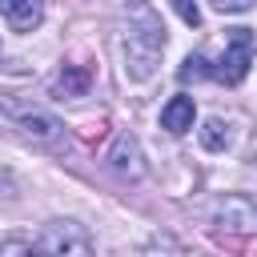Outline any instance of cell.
Returning <instances> with one entry per match:
<instances>
[{"mask_svg":"<svg viewBox=\"0 0 257 257\" xmlns=\"http://www.w3.org/2000/svg\"><path fill=\"white\" fill-rule=\"evenodd\" d=\"M213 225L221 233H257V197L225 193L213 201Z\"/></svg>","mask_w":257,"mask_h":257,"instance_id":"6da1fadb","label":"cell"},{"mask_svg":"<svg viewBox=\"0 0 257 257\" xmlns=\"http://www.w3.org/2000/svg\"><path fill=\"white\" fill-rule=\"evenodd\" d=\"M253 48H257V40H253V32H249V28H229V44H225L221 68H213V76H217V80H225V84H241V80L249 76Z\"/></svg>","mask_w":257,"mask_h":257,"instance_id":"7a4b0ae2","label":"cell"},{"mask_svg":"<svg viewBox=\"0 0 257 257\" xmlns=\"http://www.w3.org/2000/svg\"><path fill=\"white\" fill-rule=\"evenodd\" d=\"M161 48H165V28H149V32H133L128 40H124V72L133 76V80H145V76H153V64H157V56H161Z\"/></svg>","mask_w":257,"mask_h":257,"instance_id":"3957f363","label":"cell"},{"mask_svg":"<svg viewBox=\"0 0 257 257\" xmlns=\"http://www.w3.org/2000/svg\"><path fill=\"white\" fill-rule=\"evenodd\" d=\"M36 249L40 253H88L92 249V237L80 225H72V221H56V225H48L36 237Z\"/></svg>","mask_w":257,"mask_h":257,"instance_id":"277c9868","label":"cell"},{"mask_svg":"<svg viewBox=\"0 0 257 257\" xmlns=\"http://www.w3.org/2000/svg\"><path fill=\"white\" fill-rule=\"evenodd\" d=\"M12 116H16V128L28 133V137H36V141H56L60 137V120L48 116V112H40V108H16Z\"/></svg>","mask_w":257,"mask_h":257,"instance_id":"5b68a950","label":"cell"},{"mask_svg":"<svg viewBox=\"0 0 257 257\" xmlns=\"http://www.w3.org/2000/svg\"><path fill=\"white\" fill-rule=\"evenodd\" d=\"M0 12L16 32H32L44 16V4L40 0H0Z\"/></svg>","mask_w":257,"mask_h":257,"instance_id":"8992f818","label":"cell"},{"mask_svg":"<svg viewBox=\"0 0 257 257\" xmlns=\"http://www.w3.org/2000/svg\"><path fill=\"white\" fill-rule=\"evenodd\" d=\"M193 96H173L165 108H161V128H169L173 137H181V133H189L193 128Z\"/></svg>","mask_w":257,"mask_h":257,"instance_id":"52a82bcc","label":"cell"},{"mask_svg":"<svg viewBox=\"0 0 257 257\" xmlns=\"http://www.w3.org/2000/svg\"><path fill=\"white\" fill-rule=\"evenodd\" d=\"M108 165L120 173V177H141V153H137V141L133 137H116L112 153H108Z\"/></svg>","mask_w":257,"mask_h":257,"instance_id":"ba28073f","label":"cell"},{"mask_svg":"<svg viewBox=\"0 0 257 257\" xmlns=\"http://www.w3.org/2000/svg\"><path fill=\"white\" fill-rule=\"evenodd\" d=\"M84 88H88V68H76V64H68L56 80V96H84Z\"/></svg>","mask_w":257,"mask_h":257,"instance_id":"9c48e42d","label":"cell"},{"mask_svg":"<svg viewBox=\"0 0 257 257\" xmlns=\"http://www.w3.org/2000/svg\"><path fill=\"white\" fill-rule=\"evenodd\" d=\"M201 145H205V149H213V153H221V149L229 145V124H225L221 116L205 120V124H201Z\"/></svg>","mask_w":257,"mask_h":257,"instance_id":"30bf717a","label":"cell"},{"mask_svg":"<svg viewBox=\"0 0 257 257\" xmlns=\"http://www.w3.org/2000/svg\"><path fill=\"white\" fill-rule=\"evenodd\" d=\"M209 72H213V68H209V60H205L201 52H193V56L181 64V72H177V76H181V84H189V80H201V76H209Z\"/></svg>","mask_w":257,"mask_h":257,"instance_id":"8fae6325","label":"cell"},{"mask_svg":"<svg viewBox=\"0 0 257 257\" xmlns=\"http://www.w3.org/2000/svg\"><path fill=\"white\" fill-rule=\"evenodd\" d=\"M169 4L177 8V16H181L189 28H197V24H201V12H197V4H193V0H169Z\"/></svg>","mask_w":257,"mask_h":257,"instance_id":"7c38bea8","label":"cell"},{"mask_svg":"<svg viewBox=\"0 0 257 257\" xmlns=\"http://www.w3.org/2000/svg\"><path fill=\"white\" fill-rule=\"evenodd\" d=\"M213 8L217 12H249L253 0H213Z\"/></svg>","mask_w":257,"mask_h":257,"instance_id":"4fadbf2b","label":"cell"}]
</instances>
